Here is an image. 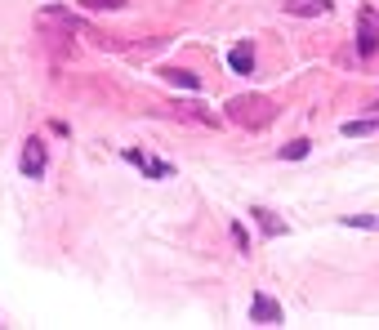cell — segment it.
Instances as JSON below:
<instances>
[{
  "mask_svg": "<svg viewBox=\"0 0 379 330\" xmlns=\"http://www.w3.org/2000/svg\"><path fill=\"white\" fill-rule=\"evenodd\" d=\"M375 45H379V9H375V5H366V9H361V18H357V54H361V58H371V54H375Z\"/></svg>",
  "mask_w": 379,
  "mask_h": 330,
  "instance_id": "1",
  "label": "cell"
},
{
  "mask_svg": "<svg viewBox=\"0 0 379 330\" xmlns=\"http://www.w3.org/2000/svg\"><path fill=\"white\" fill-rule=\"evenodd\" d=\"M250 322L254 326H277L281 322V303L273 295H263V290H254L250 295Z\"/></svg>",
  "mask_w": 379,
  "mask_h": 330,
  "instance_id": "2",
  "label": "cell"
},
{
  "mask_svg": "<svg viewBox=\"0 0 379 330\" xmlns=\"http://www.w3.org/2000/svg\"><path fill=\"white\" fill-rule=\"evenodd\" d=\"M36 27H58V32H81L85 22L71 14V9H41V14H36Z\"/></svg>",
  "mask_w": 379,
  "mask_h": 330,
  "instance_id": "3",
  "label": "cell"
},
{
  "mask_svg": "<svg viewBox=\"0 0 379 330\" xmlns=\"http://www.w3.org/2000/svg\"><path fill=\"white\" fill-rule=\"evenodd\" d=\"M125 161L130 165H139L143 174H152V179H174V165H165V161H156V156L148 152H139V148H125Z\"/></svg>",
  "mask_w": 379,
  "mask_h": 330,
  "instance_id": "4",
  "label": "cell"
},
{
  "mask_svg": "<svg viewBox=\"0 0 379 330\" xmlns=\"http://www.w3.org/2000/svg\"><path fill=\"white\" fill-rule=\"evenodd\" d=\"M22 174H27V179L45 174V143L41 139H27V148H22Z\"/></svg>",
  "mask_w": 379,
  "mask_h": 330,
  "instance_id": "5",
  "label": "cell"
},
{
  "mask_svg": "<svg viewBox=\"0 0 379 330\" xmlns=\"http://www.w3.org/2000/svg\"><path fill=\"white\" fill-rule=\"evenodd\" d=\"M281 9L295 18H326L330 14V0H281Z\"/></svg>",
  "mask_w": 379,
  "mask_h": 330,
  "instance_id": "6",
  "label": "cell"
},
{
  "mask_svg": "<svg viewBox=\"0 0 379 330\" xmlns=\"http://www.w3.org/2000/svg\"><path fill=\"white\" fill-rule=\"evenodd\" d=\"M228 67L237 71V76H250V71H254V50H250L246 41H241V45H232V54H228Z\"/></svg>",
  "mask_w": 379,
  "mask_h": 330,
  "instance_id": "7",
  "label": "cell"
},
{
  "mask_svg": "<svg viewBox=\"0 0 379 330\" xmlns=\"http://www.w3.org/2000/svg\"><path fill=\"white\" fill-rule=\"evenodd\" d=\"M250 219L263 228V237H281V232H286V224H281L273 210H263V205H250Z\"/></svg>",
  "mask_w": 379,
  "mask_h": 330,
  "instance_id": "8",
  "label": "cell"
},
{
  "mask_svg": "<svg viewBox=\"0 0 379 330\" xmlns=\"http://www.w3.org/2000/svg\"><path fill=\"white\" fill-rule=\"evenodd\" d=\"M308 152H312V143H308V139H295V143H286V148H281V161H303Z\"/></svg>",
  "mask_w": 379,
  "mask_h": 330,
  "instance_id": "9",
  "label": "cell"
},
{
  "mask_svg": "<svg viewBox=\"0 0 379 330\" xmlns=\"http://www.w3.org/2000/svg\"><path fill=\"white\" fill-rule=\"evenodd\" d=\"M379 130V121L371 116V121H344V134L348 139H361V134H375Z\"/></svg>",
  "mask_w": 379,
  "mask_h": 330,
  "instance_id": "10",
  "label": "cell"
},
{
  "mask_svg": "<svg viewBox=\"0 0 379 330\" xmlns=\"http://www.w3.org/2000/svg\"><path fill=\"white\" fill-rule=\"evenodd\" d=\"M165 81H170V85H183V90H201V81L192 76V71H179V67H170Z\"/></svg>",
  "mask_w": 379,
  "mask_h": 330,
  "instance_id": "11",
  "label": "cell"
},
{
  "mask_svg": "<svg viewBox=\"0 0 379 330\" xmlns=\"http://www.w3.org/2000/svg\"><path fill=\"white\" fill-rule=\"evenodd\" d=\"M81 5H85V9H120L125 0H81Z\"/></svg>",
  "mask_w": 379,
  "mask_h": 330,
  "instance_id": "12",
  "label": "cell"
},
{
  "mask_svg": "<svg viewBox=\"0 0 379 330\" xmlns=\"http://www.w3.org/2000/svg\"><path fill=\"white\" fill-rule=\"evenodd\" d=\"M344 224H361V228H379V219L375 214H348Z\"/></svg>",
  "mask_w": 379,
  "mask_h": 330,
  "instance_id": "13",
  "label": "cell"
},
{
  "mask_svg": "<svg viewBox=\"0 0 379 330\" xmlns=\"http://www.w3.org/2000/svg\"><path fill=\"white\" fill-rule=\"evenodd\" d=\"M232 237H237V246H241V254H250V241H246V228H241V224H232Z\"/></svg>",
  "mask_w": 379,
  "mask_h": 330,
  "instance_id": "14",
  "label": "cell"
}]
</instances>
